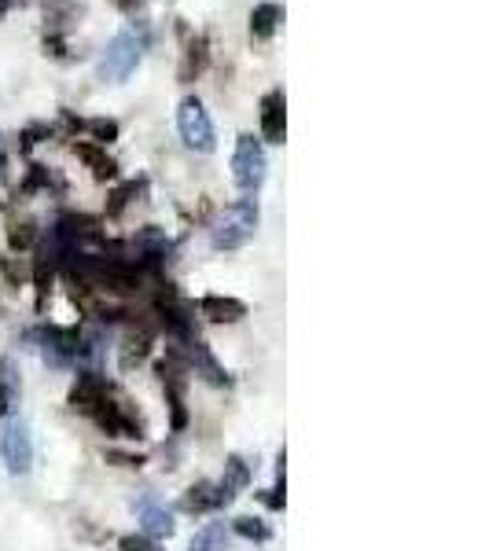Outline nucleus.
Segmentation results:
<instances>
[{
	"label": "nucleus",
	"mask_w": 489,
	"mask_h": 551,
	"mask_svg": "<svg viewBox=\"0 0 489 551\" xmlns=\"http://www.w3.org/2000/svg\"><path fill=\"white\" fill-rule=\"evenodd\" d=\"M258 232V203L254 199H239V203L225 206V214L214 221V247L217 250H239L247 239Z\"/></svg>",
	"instance_id": "obj_1"
},
{
	"label": "nucleus",
	"mask_w": 489,
	"mask_h": 551,
	"mask_svg": "<svg viewBox=\"0 0 489 551\" xmlns=\"http://www.w3.org/2000/svg\"><path fill=\"white\" fill-rule=\"evenodd\" d=\"M265 169H269V162H265L262 140L251 133H243L236 140V155H232V180H236L239 192H247V195L258 192L265 184Z\"/></svg>",
	"instance_id": "obj_2"
},
{
	"label": "nucleus",
	"mask_w": 489,
	"mask_h": 551,
	"mask_svg": "<svg viewBox=\"0 0 489 551\" xmlns=\"http://www.w3.org/2000/svg\"><path fill=\"white\" fill-rule=\"evenodd\" d=\"M177 129H181L184 147H192L199 155H210V151H214L217 144L214 122H210V114H206L199 96H184L181 100V107H177Z\"/></svg>",
	"instance_id": "obj_3"
},
{
	"label": "nucleus",
	"mask_w": 489,
	"mask_h": 551,
	"mask_svg": "<svg viewBox=\"0 0 489 551\" xmlns=\"http://www.w3.org/2000/svg\"><path fill=\"white\" fill-rule=\"evenodd\" d=\"M0 460L12 474H30L34 467V441L23 419H0Z\"/></svg>",
	"instance_id": "obj_4"
},
{
	"label": "nucleus",
	"mask_w": 489,
	"mask_h": 551,
	"mask_svg": "<svg viewBox=\"0 0 489 551\" xmlns=\"http://www.w3.org/2000/svg\"><path fill=\"white\" fill-rule=\"evenodd\" d=\"M92 419H96V427H100L103 434H111V438H122V441L144 438V427H140V419L129 412L126 401H118V397H114V390L107 394V401H103V405L92 412Z\"/></svg>",
	"instance_id": "obj_5"
},
{
	"label": "nucleus",
	"mask_w": 489,
	"mask_h": 551,
	"mask_svg": "<svg viewBox=\"0 0 489 551\" xmlns=\"http://www.w3.org/2000/svg\"><path fill=\"white\" fill-rule=\"evenodd\" d=\"M137 63H140V41L133 34H118L111 45H107V56H103V63H100V74L107 81H126Z\"/></svg>",
	"instance_id": "obj_6"
},
{
	"label": "nucleus",
	"mask_w": 489,
	"mask_h": 551,
	"mask_svg": "<svg viewBox=\"0 0 489 551\" xmlns=\"http://www.w3.org/2000/svg\"><path fill=\"white\" fill-rule=\"evenodd\" d=\"M114 386L103 379V375L96 372H85L78 375V383H74V390H70V408L74 412H81V416H92L96 408L107 401V394H111Z\"/></svg>",
	"instance_id": "obj_7"
},
{
	"label": "nucleus",
	"mask_w": 489,
	"mask_h": 551,
	"mask_svg": "<svg viewBox=\"0 0 489 551\" xmlns=\"http://www.w3.org/2000/svg\"><path fill=\"white\" fill-rule=\"evenodd\" d=\"M287 136V111H284V89H273L262 96V140L284 144Z\"/></svg>",
	"instance_id": "obj_8"
},
{
	"label": "nucleus",
	"mask_w": 489,
	"mask_h": 551,
	"mask_svg": "<svg viewBox=\"0 0 489 551\" xmlns=\"http://www.w3.org/2000/svg\"><path fill=\"white\" fill-rule=\"evenodd\" d=\"M210 67V41L203 34H188L184 37V59H181V70H177V78L184 85H192V81L203 78V70Z\"/></svg>",
	"instance_id": "obj_9"
},
{
	"label": "nucleus",
	"mask_w": 489,
	"mask_h": 551,
	"mask_svg": "<svg viewBox=\"0 0 489 551\" xmlns=\"http://www.w3.org/2000/svg\"><path fill=\"white\" fill-rule=\"evenodd\" d=\"M133 511H137L140 529H144L148 537H170L173 529H177L173 526V515L155 500V496H140L137 504H133Z\"/></svg>",
	"instance_id": "obj_10"
},
{
	"label": "nucleus",
	"mask_w": 489,
	"mask_h": 551,
	"mask_svg": "<svg viewBox=\"0 0 489 551\" xmlns=\"http://www.w3.org/2000/svg\"><path fill=\"white\" fill-rule=\"evenodd\" d=\"M199 313L210 324H236V320L247 316V305L239 298H225V294H206V298H199Z\"/></svg>",
	"instance_id": "obj_11"
},
{
	"label": "nucleus",
	"mask_w": 489,
	"mask_h": 551,
	"mask_svg": "<svg viewBox=\"0 0 489 551\" xmlns=\"http://www.w3.org/2000/svg\"><path fill=\"white\" fill-rule=\"evenodd\" d=\"M225 504H232L225 496V489L217 482H199V485H192L188 493H184V500H181V507L184 511H192V515H203V511H214V507H225Z\"/></svg>",
	"instance_id": "obj_12"
},
{
	"label": "nucleus",
	"mask_w": 489,
	"mask_h": 551,
	"mask_svg": "<svg viewBox=\"0 0 489 551\" xmlns=\"http://www.w3.org/2000/svg\"><path fill=\"white\" fill-rule=\"evenodd\" d=\"M74 155H78L81 162L92 169V177L96 180H114L118 177V162L107 155V147L92 144V140H78V144H74Z\"/></svg>",
	"instance_id": "obj_13"
},
{
	"label": "nucleus",
	"mask_w": 489,
	"mask_h": 551,
	"mask_svg": "<svg viewBox=\"0 0 489 551\" xmlns=\"http://www.w3.org/2000/svg\"><path fill=\"white\" fill-rule=\"evenodd\" d=\"M19 394H23V379H19L12 360L0 357V419H12Z\"/></svg>",
	"instance_id": "obj_14"
},
{
	"label": "nucleus",
	"mask_w": 489,
	"mask_h": 551,
	"mask_svg": "<svg viewBox=\"0 0 489 551\" xmlns=\"http://www.w3.org/2000/svg\"><path fill=\"white\" fill-rule=\"evenodd\" d=\"M284 23V12H280V4L273 0H265V4H254L251 12V37L254 41H269L276 34V26Z\"/></svg>",
	"instance_id": "obj_15"
},
{
	"label": "nucleus",
	"mask_w": 489,
	"mask_h": 551,
	"mask_svg": "<svg viewBox=\"0 0 489 551\" xmlns=\"http://www.w3.org/2000/svg\"><path fill=\"white\" fill-rule=\"evenodd\" d=\"M188 551H225V526H221V522H214V526L199 529Z\"/></svg>",
	"instance_id": "obj_16"
},
{
	"label": "nucleus",
	"mask_w": 489,
	"mask_h": 551,
	"mask_svg": "<svg viewBox=\"0 0 489 551\" xmlns=\"http://www.w3.org/2000/svg\"><path fill=\"white\" fill-rule=\"evenodd\" d=\"M37 243V225L34 221H15L8 228V247L12 250H30Z\"/></svg>",
	"instance_id": "obj_17"
},
{
	"label": "nucleus",
	"mask_w": 489,
	"mask_h": 551,
	"mask_svg": "<svg viewBox=\"0 0 489 551\" xmlns=\"http://www.w3.org/2000/svg\"><path fill=\"white\" fill-rule=\"evenodd\" d=\"M232 529H236L239 537H251V540H269V537H273V529L265 526L262 518H251V515L236 518V522H232Z\"/></svg>",
	"instance_id": "obj_18"
},
{
	"label": "nucleus",
	"mask_w": 489,
	"mask_h": 551,
	"mask_svg": "<svg viewBox=\"0 0 489 551\" xmlns=\"http://www.w3.org/2000/svg\"><path fill=\"white\" fill-rule=\"evenodd\" d=\"M89 133H92V144L107 147V144H114V140H118V122H114V118H92Z\"/></svg>",
	"instance_id": "obj_19"
},
{
	"label": "nucleus",
	"mask_w": 489,
	"mask_h": 551,
	"mask_svg": "<svg viewBox=\"0 0 489 551\" xmlns=\"http://www.w3.org/2000/svg\"><path fill=\"white\" fill-rule=\"evenodd\" d=\"M133 195H137V184H133V180H129V184H122V188H114L111 203H107V217H122V210L133 203Z\"/></svg>",
	"instance_id": "obj_20"
},
{
	"label": "nucleus",
	"mask_w": 489,
	"mask_h": 551,
	"mask_svg": "<svg viewBox=\"0 0 489 551\" xmlns=\"http://www.w3.org/2000/svg\"><path fill=\"white\" fill-rule=\"evenodd\" d=\"M111 4L118 8V12L133 15V12H140V4H144V0H111Z\"/></svg>",
	"instance_id": "obj_21"
},
{
	"label": "nucleus",
	"mask_w": 489,
	"mask_h": 551,
	"mask_svg": "<svg viewBox=\"0 0 489 551\" xmlns=\"http://www.w3.org/2000/svg\"><path fill=\"white\" fill-rule=\"evenodd\" d=\"M15 4H23V0H0V15H8L15 8Z\"/></svg>",
	"instance_id": "obj_22"
},
{
	"label": "nucleus",
	"mask_w": 489,
	"mask_h": 551,
	"mask_svg": "<svg viewBox=\"0 0 489 551\" xmlns=\"http://www.w3.org/2000/svg\"><path fill=\"white\" fill-rule=\"evenodd\" d=\"M151 551H159V548H151Z\"/></svg>",
	"instance_id": "obj_23"
}]
</instances>
